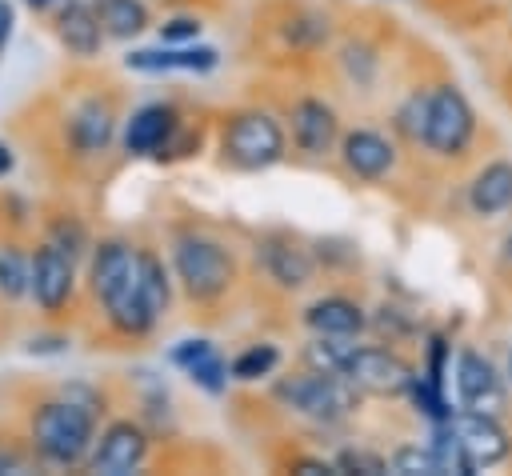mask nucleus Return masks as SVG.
I'll return each mask as SVG.
<instances>
[{
	"mask_svg": "<svg viewBox=\"0 0 512 476\" xmlns=\"http://www.w3.org/2000/svg\"><path fill=\"white\" fill-rule=\"evenodd\" d=\"M96 432V412L80 400H48L32 416V444L48 464L72 468L88 456Z\"/></svg>",
	"mask_w": 512,
	"mask_h": 476,
	"instance_id": "obj_1",
	"label": "nucleus"
},
{
	"mask_svg": "<svg viewBox=\"0 0 512 476\" xmlns=\"http://www.w3.org/2000/svg\"><path fill=\"white\" fill-rule=\"evenodd\" d=\"M356 392L360 388L352 380L332 376V372H316V368L304 372V376H288V380L276 384V396L288 408H296L308 420H324V424L344 420L356 408Z\"/></svg>",
	"mask_w": 512,
	"mask_h": 476,
	"instance_id": "obj_2",
	"label": "nucleus"
},
{
	"mask_svg": "<svg viewBox=\"0 0 512 476\" xmlns=\"http://www.w3.org/2000/svg\"><path fill=\"white\" fill-rule=\"evenodd\" d=\"M172 264L192 300H216L220 292H228L236 276L232 256L216 240H204V236H180L172 248Z\"/></svg>",
	"mask_w": 512,
	"mask_h": 476,
	"instance_id": "obj_3",
	"label": "nucleus"
},
{
	"mask_svg": "<svg viewBox=\"0 0 512 476\" xmlns=\"http://www.w3.org/2000/svg\"><path fill=\"white\" fill-rule=\"evenodd\" d=\"M224 152L240 168H268L284 156V132L268 112H240L224 128Z\"/></svg>",
	"mask_w": 512,
	"mask_h": 476,
	"instance_id": "obj_4",
	"label": "nucleus"
},
{
	"mask_svg": "<svg viewBox=\"0 0 512 476\" xmlns=\"http://www.w3.org/2000/svg\"><path fill=\"white\" fill-rule=\"evenodd\" d=\"M472 128H476V116L464 100V92H456L452 84H440L432 92V104H428V132H424V144L440 156H456L468 148L472 140Z\"/></svg>",
	"mask_w": 512,
	"mask_h": 476,
	"instance_id": "obj_5",
	"label": "nucleus"
},
{
	"mask_svg": "<svg viewBox=\"0 0 512 476\" xmlns=\"http://www.w3.org/2000/svg\"><path fill=\"white\" fill-rule=\"evenodd\" d=\"M344 380H352L360 392H372V396H396V392H408L412 368L388 348H352L344 364Z\"/></svg>",
	"mask_w": 512,
	"mask_h": 476,
	"instance_id": "obj_6",
	"label": "nucleus"
},
{
	"mask_svg": "<svg viewBox=\"0 0 512 476\" xmlns=\"http://www.w3.org/2000/svg\"><path fill=\"white\" fill-rule=\"evenodd\" d=\"M444 428L452 432V440L460 444V452L472 460V468H488V464H496V460L508 456V432L492 420V412L464 408V412H452L444 420Z\"/></svg>",
	"mask_w": 512,
	"mask_h": 476,
	"instance_id": "obj_7",
	"label": "nucleus"
},
{
	"mask_svg": "<svg viewBox=\"0 0 512 476\" xmlns=\"http://www.w3.org/2000/svg\"><path fill=\"white\" fill-rule=\"evenodd\" d=\"M144 456H148L144 428L132 424V420H116V424L104 428V436H100V444L92 452V472H100V476H128V472H136L144 464Z\"/></svg>",
	"mask_w": 512,
	"mask_h": 476,
	"instance_id": "obj_8",
	"label": "nucleus"
},
{
	"mask_svg": "<svg viewBox=\"0 0 512 476\" xmlns=\"http://www.w3.org/2000/svg\"><path fill=\"white\" fill-rule=\"evenodd\" d=\"M72 284H76V268H72V252L56 248L52 240L44 248H36L32 256V296L44 312H60L72 296Z\"/></svg>",
	"mask_w": 512,
	"mask_h": 476,
	"instance_id": "obj_9",
	"label": "nucleus"
},
{
	"mask_svg": "<svg viewBox=\"0 0 512 476\" xmlns=\"http://www.w3.org/2000/svg\"><path fill=\"white\" fill-rule=\"evenodd\" d=\"M456 392H460V404L476 408V412H496L504 404V388H500L492 360H484L472 348H464L456 356Z\"/></svg>",
	"mask_w": 512,
	"mask_h": 476,
	"instance_id": "obj_10",
	"label": "nucleus"
},
{
	"mask_svg": "<svg viewBox=\"0 0 512 476\" xmlns=\"http://www.w3.org/2000/svg\"><path fill=\"white\" fill-rule=\"evenodd\" d=\"M124 64L136 72H208L216 68V48H136L124 56Z\"/></svg>",
	"mask_w": 512,
	"mask_h": 476,
	"instance_id": "obj_11",
	"label": "nucleus"
},
{
	"mask_svg": "<svg viewBox=\"0 0 512 476\" xmlns=\"http://www.w3.org/2000/svg\"><path fill=\"white\" fill-rule=\"evenodd\" d=\"M56 32H60V40L68 44V52H76V56H92V52L104 44V36H108L104 24H100L96 4H84V0H68V4L60 8Z\"/></svg>",
	"mask_w": 512,
	"mask_h": 476,
	"instance_id": "obj_12",
	"label": "nucleus"
},
{
	"mask_svg": "<svg viewBox=\"0 0 512 476\" xmlns=\"http://www.w3.org/2000/svg\"><path fill=\"white\" fill-rule=\"evenodd\" d=\"M340 152H344V164H348V172H356L360 180H380V176L392 168V160H396L392 144H388L380 132H368V128H356V132H348Z\"/></svg>",
	"mask_w": 512,
	"mask_h": 476,
	"instance_id": "obj_13",
	"label": "nucleus"
},
{
	"mask_svg": "<svg viewBox=\"0 0 512 476\" xmlns=\"http://www.w3.org/2000/svg\"><path fill=\"white\" fill-rule=\"evenodd\" d=\"M172 364H180L204 392H224V384H228V364H224V356L208 344V340H180L176 348H172Z\"/></svg>",
	"mask_w": 512,
	"mask_h": 476,
	"instance_id": "obj_14",
	"label": "nucleus"
},
{
	"mask_svg": "<svg viewBox=\"0 0 512 476\" xmlns=\"http://www.w3.org/2000/svg\"><path fill=\"white\" fill-rule=\"evenodd\" d=\"M292 136H296L300 152H308V156L328 152L336 140V112L324 100H300L292 108Z\"/></svg>",
	"mask_w": 512,
	"mask_h": 476,
	"instance_id": "obj_15",
	"label": "nucleus"
},
{
	"mask_svg": "<svg viewBox=\"0 0 512 476\" xmlns=\"http://www.w3.org/2000/svg\"><path fill=\"white\" fill-rule=\"evenodd\" d=\"M172 128H176V112L168 104H144V108L132 112L128 128H124V148L136 152V156H148V152L164 148Z\"/></svg>",
	"mask_w": 512,
	"mask_h": 476,
	"instance_id": "obj_16",
	"label": "nucleus"
},
{
	"mask_svg": "<svg viewBox=\"0 0 512 476\" xmlns=\"http://www.w3.org/2000/svg\"><path fill=\"white\" fill-rule=\"evenodd\" d=\"M468 204L476 216H496L512 204V164L496 160L488 168L476 172V180L468 184Z\"/></svg>",
	"mask_w": 512,
	"mask_h": 476,
	"instance_id": "obj_17",
	"label": "nucleus"
},
{
	"mask_svg": "<svg viewBox=\"0 0 512 476\" xmlns=\"http://www.w3.org/2000/svg\"><path fill=\"white\" fill-rule=\"evenodd\" d=\"M304 320H308V328H312L316 336H356V332L364 328L360 304H352V300H344V296H324V300H316V304L304 312Z\"/></svg>",
	"mask_w": 512,
	"mask_h": 476,
	"instance_id": "obj_18",
	"label": "nucleus"
},
{
	"mask_svg": "<svg viewBox=\"0 0 512 476\" xmlns=\"http://www.w3.org/2000/svg\"><path fill=\"white\" fill-rule=\"evenodd\" d=\"M136 260H140V252H136V248H128V244H120V240L100 244V248H96V256H92V272H88L92 292L104 300L112 288H120V284H124V276L136 268Z\"/></svg>",
	"mask_w": 512,
	"mask_h": 476,
	"instance_id": "obj_19",
	"label": "nucleus"
},
{
	"mask_svg": "<svg viewBox=\"0 0 512 476\" xmlns=\"http://www.w3.org/2000/svg\"><path fill=\"white\" fill-rule=\"evenodd\" d=\"M68 136L80 152H100L108 148L112 140V108L100 104V100H88L72 112V124H68Z\"/></svg>",
	"mask_w": 512,
	"mask_h": 476,
	"instance_id": "obj_20",
	"label": "nucleus"
},
{
	"mask_svg": "<svg viewBox=\"0 0 512 476\" xmlns=\"http://www.w3.org/2000/svg\"><path fill=\"white\" fill-rule=\"evenodd\" d=\"M264 268L284 288H304L312 276V260L292 244H264Z\"/></svg>",
	"mask_w": 512,
	"mask_h": 476,
	"instance_id": "obj_21",
	"label": "nucleus"
},
{
	"mask_svg": "<svg viewBox=\"0 0 512 476\" xmlns=\"http://www.w3.org/2000/svg\"><path fill=\"white\" fill-rule=\"evenodd\" d=\"M96 12H100L104 32L116 40H128L148 28V8L140 0H96Z\"/></svg>",
	"mask_w": 512,
	"mask_h": 476,
	"instance_id": "obj_22",
	"label": "nucleus"
},
{
	"mask_svg": "<svg viewBox=\"0 0 512 476\" xmlns=\"http://www.w3.org/2000/svg\"><path fill=\"white\" fill-rule=\"evenodd\" d=\"M352 348H356V344H344V336H316V340L304 348V360H308L316 372L344 376V364H348Z\"/></svg>",
	"mask_w": 512,
	"mask_h": 476,
	"instance_id": "obj_23",
	"label": "nucleus"
},
{
	"mask_svg": "<svg viewBox=\"0 0 512 476\" xmlns=\"http://www.w3.org/2000/svg\"><path fill=\"white\" fill-rule=\"evenodd\" d=\"M388 472H400V476H440V472H448V468H444V460L436 456V448H416V444H408V448H396V452L388 456Z\"/></svg>",
	"mask_w": 512,
	"mask_h": 476,
	"instance_id": "obj_24",
	"label": "nucleus"
},
{
	"mask_svg": "<svg viewBox=\"0 0 512 476\" xmlns=\"http://www.w3.org/2000/svg\"><path fill=\"white\" fill-rule=\"evenodd\" d=\"M276 360H280V352L272 348V344H252V348H244L228 368H232V380H260V376H268L272 368H276Z\"/></svg>",
	"mask_w": 512,
	"mask_h": 476,
	"instance_id": "obj_25",
	"label": "nucleus"
},
{
	"mask_svg": "<svg viewBox=\"0 0 512 476\" xmlns=\"http://www.w3.org/2000/svg\"><path fill=\"white\" fill-rule=\"evenodd\" d=\"M32 288V260H24L16 248H0V292L24 296Z\"/></svg>",
	"mask_w": 512,
	"mask_h": 476,
	"instance_id": "obj_26",
	"label": "nucleus"
},
{
	"mask_svg": "<svg viewBox=\"0 0 512 476\" xmlns=\"http://www.w3.org/2000/svg\"><path fill=\"white\" fill-rule=\"evenodd\" d=\"M428 104H432V92H416V96H408L404 100V108L396 112V124H400V132L408 136V140H424V132H428Z\"/></svg>",
	"mask_w": 512,
	"mask_h": 476,
	"instance_id": "obj_27",
	"label": "nucleus"
},
{
	"mask_svg": "<svg viewBox=\"0 0 512 476\" xmlns=\"http://www.w3.org/2000/svg\"><path fill=\"white\" fill-rule=\"evenodd\" d=\"M140 276H144V292H148L152 308L164 312L172 292H168V272H164V264H160L152 252H140Z\"/></svg>",
	"mask_w": 512,
	"mask_h": 476,
	"instance_id": "obj_28",
	"label": "nucleus"
},
{
	"mask_svg": "<svg viewBox=\"0 0 512 476\" xmlns=\"http://www.w3.org/2000/svg\"><path fill=\"white\" fill-rule=\"evenodd\" d=\"M336 468H344V472H388V460L384 456H376V452H356V448H348V452H340L336 456Z\"/></svg>",
	"mask_w": 512,
	"mask_h": 476,
	"instance_id": "obj_29",
	"label": "nucleus"
},
{
	"mask_svg": "<svg viewBox=\"0 0 512 476\" xmlns=\"http://www.w3.org/2000/svg\"><path fill=\"white\" fill-rule=\"evenodd\" d=\"M196 36H200V20H192V16H176V20L160 24V40L164 44H188Z\"/></svg>",
	"mask_w": 512,
	"mask_h": 476,
	"instance_id": "obj_30",
	"label": "nucleus"
},
{
	"mask_svg": "<svg viewBox=\"0 0 512 476\" xmlns=\"http://www.w3.org/2000/svg\"><path fill=\"white\" fill-rule=\"evenodd\" d=\"M8 36H12V4H8V0H0V52H4Z\"/></svg>",
	"mask_w": 512,
	"mask_h": 476,
	"instance_id": "obj_31",
	"label": "nucleus"
},
{
	"mask_svg": "<svg viewBox=\"0 0 512 476\" xmlns=\"http://www.w3.org/2000/svg\"><path fill=\"white\" fill-rule=\"evenodd\" d=\"M8 172H12V148L0 144V176H8Z\"/></svg>",
	"mask_w": 512,
	"mask_h": 476,
	"instance_id": "obj_32",
	"label": "nucleus"
},
{
	"mask_svg": "<svg viewBox=\"0 0 512 476\" xmlns=\"http://www.w3.org/2000/svg\"><path fill=\"white\" fill-rule=\"evenodd\" d=\"M300 472H328V464H316V460H296Z\"/></svg>",
	"mask_w": 512,
	"mask_h": 476,
	"instance_id": "obj_33",
	"label": "nucleus"
},
{
	"mask_svg": "<svg viewBox=\"0 0 512 476\" xmlns=\"http://www.w3.org/2000/svg\"><path fill=\"white\" fill-rule=\"evenodd\" d=\"M24 4H28V8H48L52 0H24Z\"/></svg>",
	"mask_w": 512,
	"mask_h": 476,
	"instance_id": "obj_34",
	"label": "nucleus"
},
{
	"mask_svg": "<svg viewBox=\"0 0 512 476\" xmlns=\"http://www.w3.org/2000/svg\"><path fill=\"white\" fill-rule=\"evenodd\" d=\"M504 248H508V260H512V236H508V244H504Z\"/></svg>",
	"mask_w": 512,
	"mask_h": 476,
	"instance_id": "obj_35",
	"label": "nucleus"
},
{
	"mask_svg": "<svg viewBox=\"0 0 512 476\" xmlns=\"http://www.w3.org/2000/svg\"><path fill=\"white\" fill-rule=\"evenodd\" d=\"M508 368H512V356H508Z\"/></svg>",
	"mask_w": 512,
	"mask_h": 476,
	"instance_id": "obj_36",
	"label": "nucleus"
}]
</instances>
